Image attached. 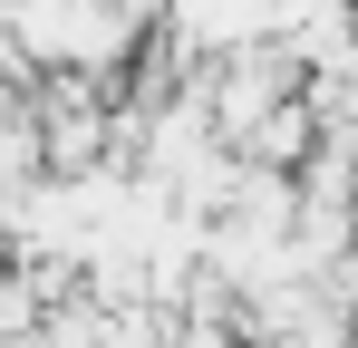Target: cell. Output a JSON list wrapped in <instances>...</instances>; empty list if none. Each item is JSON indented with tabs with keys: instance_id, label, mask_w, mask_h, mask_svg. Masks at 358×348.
<instances>
[{
	"instance_id": "6da1fadb",
	"label": "cell",
	"mask_w": 358,
	"mask_h": 348,
	"mask_svg": "<svg viewBox=\"0 0 358 348\" xmlns=\"http://www.w3.org/2000/svg\"><path fill=\"white\" fill-rule=\"evenodd\" d=\"M194 78H203V107H213V126H223V145H233V155H242V136H252L271 107H291V97H300V68H291L281 39H271V49L223 58V68H194Z\"/></svg>"
},
{
	"instance_id": "7a4b0ae2",
	"label": "cell",
	"mask_w": 358,
	"mask_h": 348,
	"mask_svg": "<svg viewBox=\"0 0 358 348\" xmlns=\"http://www.w3.org/2000/svg\"><path fill=\"white\" fill-rule=\"evenodd\" d=\"M320 145H329V126L310 116V97H291V107H271L252 136H242V165H252V174H310Z\"/></svg>"
}]
</instances>
